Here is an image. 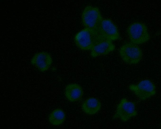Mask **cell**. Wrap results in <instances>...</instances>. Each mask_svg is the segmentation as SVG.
Here are the masks:
<instances>
[{
  "mask_svg": "<svg viewBox=\"0 0 161 129\" xmlns=\"http://www.w3.org/2000/svg\"><path fill=\"white\" fill-rule=\"evenodd\" d=\"M82 23L85 27L98 33L103 18L97 7L87 5L83 9L81 15Z\"/></svg>",
  "mask_w": 161,
  "mask_h": 129,
  "instance_id": "cell-1",
  "label": "cell"
},
{
  "mask_svg": "<svg viewBox=\"0 0 161 129\" xmlns=\"http://www.w3.org/2000/svg\"><path fill=\"white\" fill-rule=\"evenodd\" d=\"M138 115L136 104L134 101L123 98L117 105L113 118L126 122Z\"/></svg>",
  "mask_w": 161,
  "mask_h": 129,
  "instance_id": "cell-2",
  "label": "cell"
},
{
  "mask_svg": "<svg viewBox=\"0 0 161 129\" xmlns=\"http://www.w3.org/2000/svg\"><path fill=\"white\" fill-rule=\"evenodd\" d=\"M129 90L141 101L146 100L153 96L156 93L155 84L148 79L142 80L136 84L130 85Z\"/></svg>",
  "mask_w": 161,
  "mask_h": 129,
  "instance_id": "cell-3",
  "label": "cell"
},
{
  "mask_svg": "<svg viewBox=\"0 0 161 129\" xmlns=\"http://www.w3.org/2000/svg\"><path fill=\"white\" fill-rule=\"evenodd\" d=\"M127 32L130 42L137 45L145 43L150 38L147 26L142 23L137 22L131 24Z\"/></svg>",
  "mask_w": 161,
  "mask_h": 129,
  "instance_id": "cell-4",
  "label": "cell"
},
{
  "mask_svg": "<svg viewBox=\"0 0 161 129\" xmlns=\"http://www.w3.org/2000/svg\"><path fill=\"white\" fill-rule=\"evenodd\" d=\"M120 56L125 62L134 64L139 63L143 57V53L138 45L131 42L123 44L119 50Z\"/></svg>",
  "mask_w": 161,
  "mask_h": 129,
  "instance_id": "cell-5",
  "label": "cell"
},
{
  "mask_svg": "<svg viewBox=\"0 0 161 129\" xmlns=\"http://www.w3.org/2000/svg\"><path fill=\"white\" fill-rule=\"evenodd\" d=\"M99 36L97 32L85 28L76 33L74 40L75 44L80 49L84 51L90 50Z\"/></svg>",
  "mask_w": 161,
  "mask_h": 129,
  "instance_id": "cell-6",
  "label": "cell"
},
{
  "mask_svg": "<svg viewBox=\"0 0 161 129\" xmlns=\"http://www.w3.org/2000/svg\"><path fill=\"white\" fill-rule=\"evenodd\" d=\"M112 41L100 35L98 39L90 50V54L95 58L107 55L115 49Z\"/></svg>",
  "mask_w": 161,
  "mask_h": 129,
  "instance_id": "cell-7",
  "label": "cell"
},
{
  "mask_svg": "<svg viewBox=\"0 0 161 129\" xmlns=\"http://www.w3.org/2000/svg\"><path fill=\"white\" fill-rule=\"evenodd\" d=\"M98 33L101 36L112 41L120 38V33L116 26L111 20L108 19H103Z\"/></svg>",
  "mask_w": 161,
  "mask_h": 129,
  "instance_id": "cell-8",
  "label": "cell"
},
{
  "mask_svg": "<svg viewBox=\"0 0 161 129\" xmlns=\"http://www.w3.org/2000/svg\"><path fill=\"white\" fill-rule=\"evenodd\" d=\"M52 63L51 55L48 53L42 52L35 54L30 60L31 64L41 72L48 70Z\"/></svg>",
  "mask_w": 161,
  "mask_h": 129,
  "instance_id": "cell-9",
  "label": "cell"
},
{
  "mask_svg": "<svg viewBox=\"0 0 161 129\" xmlns=\"http://www.w3.org/2000/svg\"><path fill=\"white\" fill-rule=\"evenodd\" d=\"M64 94L67 99L71 102H77L82 97L83 92L82 87L79 84L72 83L69 84L66 87Z\"/></svg>",
  "mask_w": 161,
  "mask_h": 129,
  "instance_id": "cell-10",
  "label": "cell"
},
{
  "mask_svg": "<svg viewBox=\"0 0 161 129\" xmlns=\"http://www.w3.org/2000/svg\"><path fill=\"white\" fill-rule=\"evenodd\" d=\"M101 106V102L97 99L94 97L89 98L83 103L81 108L83 112L90 115L95 114L100 110Z\"/></svg>",
  "mask_w": 161,
  "mask_h": 129,
  "instance_id": "cell-11",
  "label": "cell"
},
{
  "mask_svg": "<svg viewBox=\"0 0 161 129\" xmlns=\"http://www.w3.org/2000/svg\"><path fill=\"white\" fill-rule=\"evenodd\" d=\"M65 118V115L64 111L60 109H56L50 114L48 119L52 124L57 126L62 124L64 121Z\"/></svg>",
  "mask_w": 161,
  "mask_h": 129,
  "instance_id": "cell-12",
  "label": "cell"
}]
</instances>
